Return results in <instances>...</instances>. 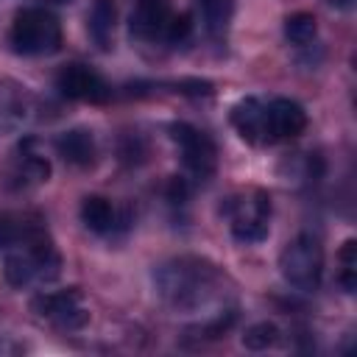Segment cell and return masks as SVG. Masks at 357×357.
<instances>
[{
    "mask_svg": "<svg viewBox=\"0 0 357 357\" xmlns=\"http://www.w3.org/2000/svg\"><path fill=\"white\" fill-rule=\"evenodd\" d=\"M114 20H117V8L114 0H92V11H89V36L100 50L112 47V33H114Z\"/></svg>",
    "mask_w": 357,
    "mask_h": 357,
    "instance_id": "4fadbf2b",
    "label": "cell"
},
{
    "mask_svg": "<svg viewBox=\"0 0 357 357\" xmlns=\"http://www.w3.org/2000/svg\"><path fill=\"white\" fill-rule=\"evenodd\" d=\"M81 220L95 234H109L117 226V212L109 198L103 195H86L81 201Z\"/></svg>",
    "mask_w": 357,
    "mask_h": 357,
    "instance_id": "7c38bea8",
    "label": "cell"
},
{
    "mask_svg": "<svg viewBox=\"0 0 357 357\" xmlns=\"http://www.w3.org/2000/svg\"><path fill=\"white\" fill-rule=\"evenodd\" d=\"M201 11V22L209 36H223L231 14H234V0H195Z\"/></svg>",
    "mask_w": 357,
    "mask_h": 357,
    "instance_id": "5bb4252c",
    "label": "cell"
},
{
    "mask_svg": "<svg viewBox=\"0 0 357 357\" xmlns=\"http://www.w3.org/2000/svg\"><path fill=\"white\" fill-rule=\"evenodd\" d=\"M167 198H170L173 204H181V201L187 198V181L178 178V176H173V178H170V187H167Z\"/></svg>",
    "mask_w": 357,
    "mask_h": 357,
    "instance_id": "44dd1931",
    "label": "cell"
},
{
    "mask_svg": "<svg viewBox=\"0 0 357 357\" xmlns=\"http://www.w3.org/2000/svg\"><path fill=\"white\" fill-rule=\"evenodd\" d=\"M231 126L251 145L271 142L268 139V123H265V100H259V98H243V100H237L231 106Z\"/></svg>",
    "mask_w": 357,
    "mask_h": 357,
    "instance_id": "9c48e42d",
    "label": "cell"
},
{
    "mask_svg": "<svg viewBox=\"0 0 357 357\" xmlns=\"http://www.w3.org/2000/svg\"><path fill=\"white\" fill-rule=\"evenodd\" d=\"M279 326L273 321H259V324H251L245 332H243V346L251 349V351H262V349H271L279 343Z\"/></svg>",
    "mask_w": 357,
    "mask_h": 357,
    "instance_id": "2e32d148",
    "label": "cell"
},
{
    "mask_svg": "<svg viewBox=\"0 0 357 357\" xmlns=\"http://www.w3.org/2000/svg\"><path fill=\"white\" fill-rule=\"evenodd\" d=\"M170 6L167 0H137L134 3V11H131V20H128V28H131V36L134 39H156V36H165V28L170 22Z\"/></svg>",
    "mask_w": 357,
    "mask_h": 357,
    "instance_id": "30bf717a",
    "label": "cell"
},
{
    "mask_svg": "<svg viewBox=\"0 0 357 357\" xmlns=\"http://www.w3.org/2000/svg\"><path fill=\"white\" fill-rule=\"evenodd\" d=\"M56 89L70 98V100H84V103H106L112 98L109 84L103 81L100 73H95L86 64H67L56 75Z\"/></svg>",
    "mask_w": 357,
    "mask_h": 357,
    "instance_id": "52a82bcc",
    "label": "cell"
},
{
    "mask_svg": "<svg viewBox=\"0 0 357 357\" xmlns=\"http://www.w3.org/2000/svg\"><path fill=\"white\" fill-rule=\"evenodd\" d=\"M8 45L20 56H50L61 47V22L47 8H20L8 31Z\"/></svg>",
    "mask_w": 357,
    "mask_h": 357,
    "instance_id": "7a4b0ae2",
    "label": "cell"
},
{
    "mask_svg": "<svg viewBox=\"0 0 357 357\" xmlns=\"http://www.w3.org/2000/svg\"><path fill=\"white\" fill-rule=\"evenodd\" d=\"M153 287L159 298L178 312H195L215 301L223 290V273L206 257H173L153 268Z\"/></svg>",
    "mask_w": 357,
    "mask_h": 357,
    "instance_id": "6da1fadb",
    "label": "cell"
},
{
    "mask_svg": "<svg viewBox=\"0 0 357 357\" xmlns=\"http://www.w3.org/2000/svg\"><path fill=\"white\" fill-rule=\"evenodd\" d=\"M337 262H340V273H337V282L346 293H354L357 287V243L354 240H346L337 251Z\"/></svg>",
    "mask_w": 357,
    "mask_h": 357,
    "instance_id": "e0dca14e",
    "label": "cell"
},
{
    "mask_svg": "<svg viewBox=\"0 0 357 357\" xmlns=\"http://www.w3.org/2000/svg\"><path fill=\"white\" fill-rule=\"evenodd\" d=\"M223 212L229 215V229L237 243H262L268 237L271 195L262 190H248L226 198Z\"/></svg>",
    "mask_w": 357,
    "mask_h": 357,
    "instance_id": "277c9868",
    "label": "cell"
},
{
    "mask_svg": "<svg viewBox=\"0 0 357 357\" xmlns=\"http://www.w3.org/2000/svg\"><path fill=\"white\" fill-rule=\"evenodd\" d=\"M17 178H22V184H42L50 178V162L36 156V153H22L20 165H17Z\"/></svg>",
    "mask_w": 357,
    "mask_h": 357,
    "instance_id": "ac0fdd59",
    "label": "cell"
},
{
    "mask_svg": "<svg viewBox=\"0 0 357 357\" xmlns=\"http://www.w3.org/2000/svg\"><path fill=\"white\" fill-rule=\"evenodd\" d=\"M192 36V14H173L170 17V22H167V28H165V39L170 42V45H181V42H187Z\"/></svg>",
    "mask_w": 357,
    "mask_h": 357,
    "instance_id": "d6986e66",
    "label": "cell"
},
{
    "mask_svg": "<svg viewBox=\"0 0 357 357\" xmlns=\"http://www.w3.org/2000/svg\"><path fill=\"white\" fill-rule=\"evenodd\" d=\"M56 151L64 162L75 167H89L95 162V137L86 128H70L56 137Z\"/></svg>",
    "mask_w": 357,
    "mask_h": 357,
    "instance_id": "8fae6325",
    "label": "cell"
},
{
    "mask_svg": "<svg viewBox=\"0 0 357 357\" xmlns=\"http://www.w3.org/2000/svg\"><path fill=\"white\" fill-rule=\"evenodd\" d=\"M265 123H268L271 142L293 139L307 128V112L301 103H296L290 98H273L265 103Z\"/></svg>",
    "mask_w": 357,
    "mask_h": 357,
    "instance_id": "ba28073f",
    "label": "cell"
},
{
    "mask_svg": "<svg viewBox=\"0 0 357 357\" xmlns=\"http://www.w3.org/2000/svg\"><path fill=\"white\" fill-rule=\"evenodd\" d=\"M279 271L282 279L304 293L318 290L321 276H324V248L312 234H298L293 237L282 254H279Z\"/></svg>",
    "mask_w": 357,
    "mask_h": 357,
    "instance_id": "3957f363",
    "label": "cell"
},
{
    "mask_svg": "<svg viewBox=\"0 0 357 357\" xmlns=\"http://www.w3.org/2000/svg\"><path fill=\"white\" fill-rule=\"evenodd\" d=\"M31 310L61 332H75L89 324V310L84 307V296L78 287L39 293L31 298Z\"/></svg>",
    "mask_w": 357,
    "mask_h": 357,
    "instance_id": "5b68a950",
    "label": "cell"
},
{
    "mask_svg": "<svg viewBox=\"0 0 357 357\" xmlns=\"http://www.w3.org/2000/svg\"><path fill=\"white\" fill-rule=\"evenodd\" d=\"M59 3H67V0H59Z\"/></svg>",
    "mask_w": 357,
    "mask_h": 357,
    "instance_id": "603a6c76",
    "label": "cell"
},
{
    "mask_svg": "<svg viewBox=\"0 0 357 357\" xmlns=\"http://www.w3.org/2000/svg\"><path fill=\"white\" fill-rule=\"evenodd\" d=\"M326 3L335 6V8H340V11H349V8H354L357 0H326Z\"/></svg>",
    "mask_w": 357,
    "mask_h": 357,
    "instance_id": "7402d4cb",
    "label": "cell"
},
{
    "mask_svg": "<svg viewBox=\"0 0 357 357\" xmlns=\"http://www.w3.org/2000/svg\"><path fill=\"white\" fill-rule=\"evenodd\" d=\"M25 226L28 223H14L11 218H0V251H8L11 245H17Z\"/></svg>",
    "mask_w": 357,
    "mask_h": 357,
    "instance_id": "ffe728a7",
    "label": "cell"
},
{
    "mask_svg": "<svg viewBox=\"0 0 357 357\" xmlns=\"http://www.w3.org/2000/svg\"><path fill=\"white\" fill-rule=\"evenodd\" d=\"M170 139L181 153V162L190 173H195L198 178H206L215 173L218 167V145L212 142V137L190 123H170Z\"/></svg>",
    "mask_w": 357,
    "mask_h": 357,
    "instance_id": "8992f818",
    "label": "cell"
},
{
    "mask_svg": "<svg viewBox=\"0 0 357 357\" xmlns=\"http://www.w3.org/2000/svg\"><path fill=\"white\" fill-rule=\"evenodd\" d=\"M284 36H287L290 45L304 47L318 36V20L310 11H296L284 20Z\"/></svg>",
    "mask_w": 357,
    "mask_h": 357,
    "instance_id": "9a60e30c",
    "label": "cell"
}]
</instances>
